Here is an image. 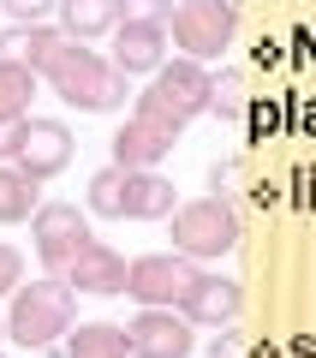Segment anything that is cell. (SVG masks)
<instances>
[{
    "mask_svg": "<svg viewBox=\"0 0 316 358\" xmlns=\"http://www.w3.org/2000/svg\"><path fill=\"white\" fill-rule=\"evenodd\" d=\"M36 78L60 96L66 108H78V114H120V108H126V96H131V78L120 72L108 54L84 48L78 36H66L60 48H54V60L42 66Z\"/></svg>",
    "mask_w": 316,
    "mask_h": 358,
    "instance_id": "6da1fadb",
    "label": "cell"
},
{
    "mask_svg": "<svg viewBox=\"0 0 316 358\" xmlns=\"http://www.w3.org/2000/svg\"><path fill=\"white\" fill-rule=\"evenodd\" d=\"M78 322V293L66 275H42V281L18 287L13 310H6V341H18L24 352H48L72 334Z\"/></svg>",
    "mask_w": 316,
    "mask_h": 358,
    "instance_id": "7a4b0ae2",
    "label": "cell"
},
{
    "mask_svg": "<svg viewBox=\"0 0 316 358\" xmlns=\"http://www.w3.org/2000/svg\"><path fill=\"white\" fill-rule=\"evenodd\" d=\"M131 114L167 120V126L185 131L191 120L215 114V78H209V66H203V60H185V54H179L173 66L150 72V90L138 96V108H131Z\"/></svg>",
    "mask_w": 316,
    "mask_h": 358,
    "instance_id": "3957f363",
    "label": "cell"
},
{
    "mask_svg": "<svg viewBox=\"0 0 316 358\" xmlns=\"http://www.w3.org/2000/svg\"><path fill=\"white\" fill-rule=\"evenodd\" d=\"M167 36L185 60H221L239 36V6L233 0H173V18H167Z\"/></svg>",
    "mask_w": 316,
    "mask_h": 358,
    "instance_id": "277c9868",
    "label": "cell"
},
{
    "mask_svg": "<svg viewBox=\"0 0 316 358\" xmlns=\"http://www.w3.org/2000/svg\"><path fill=\"white\" fill-rule=\"evenodd\" d=\"M167 221H173V251L197 257V263L227 257L233 245H239V215H233L221 197H191V203H179Z\"/></svg>",
    "mask_w": 316,
    "mask_h": 358,
    "instance_id": "5b68a950",
    "label": "cell"
},
{
    "mask_svg": "<svg viewBox=\"0 0 316 358\" xmlns=\"http://www.w3.org/2000/svg\"><path fill=\"white\" fill-rule=\"evenodd\" d=\"M203 263L185 251H150V257H131L126 268V293L138 299V305H161V310H179L185 305V293L197 287Z\"/></svg>",
    "mask_w": 316,
    "mask_h": 358,
    "instance_id": "8992f818",
    "label": "cell"
},
{
    "mask_svg": "<svg viewBox=\"0 0 316 358\" xmlns=\"http://www.w3.org/2000/svg\"><path fill=\"white\" fill-rule=\"evenodd\" d=\"M30 239H36L42 268H48V275H66V263L96 239V233H89V209H78V203H42L36 215H30Z\"/></svg>",
    "mask_w": 316,
    "mask_h": 358,
    "instance_id": "52a82bcc",
    "label": "cell"
},
{
    "mask_svg": "<svg viewBox=\"0 0 316 358\" xmlns=\"http://www.w3.org/2000/svg\"><path fill=\"white\" fill-rule=\"evenodd\" d=\"M191 329H197V322H191L185 310L143 305L138 317L126 322V346H131V358H191V352H197Z\"/></svg>",
    "mask_w": 316,
    "mask_h": 358,
    "instance_id": "ba28073f",
    "label": "cell"
},
{
    "mask_svg": "<svg viewBox=\"0 0 316 358\" xmlns=\"http://www.w3.org/2000/svg\"><path fill=\"white\" fill-rule=\"evenodd\" d=\"M72 150H78V138H72V126H66V120L30 114V120H24V143H18V167L42 185V179H54V173H66V167H72Z\"/></svg>",
    "mask_w": 316,
    "mask_h": 358,
    "instance_id": "9c48e42d",
    "label": "cell"
},
{
    "mask_svg": "<svg viewBox=\"0 0 316 358\" xmlns=\"http://www.w3.org/2000/svg\"><path fill=\"white\" fill-rule=\"evenodd\" d=\"M167 24H150V18H120L114 30V54L108 60L120 66L126 78H143V72H161L167 66Z\"/></svg>",
    "mask_w": 316,
    "mask_h": 358,
    "instance_id": "30bf717a",
    "label": "cell"
},
{
    "mask_svg": "<svg viewBox=\"0 0 316 358\" xmlns=\"http://www.w3.org/2000/svg\"><path fill=\"white\" fill-rule=\"evenodd\" d=\"M179 143V126L167 120H150V114H131L126 126L114 131V162L120 167H161Z\"/></svg>",
    "mask_w": 316,
    "mask_h": 358,
    "instance_id": "8fae6325",
    "label": "cell"
},
{
    "mask_svg": "<svg viewBox=\"0 0 316 358\" xmlns=\"http://www.w3.org/2000/svg\"><path fill=\"white\" fill-rule=\"evenodd\" d=\"M126 257L114 251V245H101V239H89L84 251L66 263V281H72V293H89V299H114V293H126Z\"/></svg>",
    "mask_w": 316,
    "mask_h": 358,
    "instance_id": "7c38bea8",
    "label": "cell"
},
{
    "mask_svg": "<svg viewBox=\"0 0 316 358\" xmlns=\"http://www.w3.org/2000/svg\"><path fill=\"white\" fill-rule=\"evenodd\" d=\"M179 310H185L191 322H203V329H233L239 310H245V287L233 281V275H209V268H203Z\"/></svg>",
    "mask_w": 316,
    "mask_h": 358,
    "instance_id": "4fadbf2b",
    "label": "cell"
},
{
    "mask_svg": "<svg viewBox=\"0 0 316 358\" xmlns=\"http://www.w3.org/2000/svg\"><path fill=\"white\" fill-rule=\"evenodd\" d=\"M179 209L173 179H161L155 167H126V197H120V221H167Z\"/></svg>",
    "mask_w": 316,
    "mask_h": 358,
    "instance_id": "5bb4252c",
    "label": "cell"
},
{
    "mask_svg": "<svg viewBox=\"0 0 316 358\" xmlns=\"http://www.w3.org/2000/svg\"><path fill=\"white\" fill-rule=\"evenodd\" d=\"M60 42H66V30H54V24H13V30H0V60L42 72Z\"/></svg>",
    "mask_w": 316,
    "mask_h": 358,
    "instance_id": "9a60e30c",
    "label": "cell"
},
{
    "mask_svg": "<svg viewBox=\"0 0 316 358\" xmlns=\"http://www.w3.org/2000/svg\"><path fill=\"white\" fill-rule=\"evenodd\" d=\"M120 18H126L120 0H60V30L78 42H96L108 30H120Z\"/></svg>",
    "mask_w": 316,
    "mask_h": 358,
    "instance_id": "2e32d148",
    "label": "cell"
},
{
    "mask_svg": "<svg viewBox=\"0 0 316 358\" xmlns=\"http://www.w3.org/2000/svg\"><path fill=\"white\" fill-rule=\"evenodd\" d=\"M66 358H131L126 322H72V334H66Z\"/></svg>",
    "mask_w": 316,
    "mask_h": 358,
    "instance_id": "e0dca14e",
    "label": "cell"
},
{
    "mask_svg": "<svg viewBox=\"0 0 316 358\" xmlns=\"http://www.w3.org/2000/svg\"><path fill=\"white\" fill-rule=\"evenodd\" d=\"M36 209H42L36 179H30L18 162H0V227H18V221H30Z\"/></svg>",
    "mask_w": 316,
    "mask_h": 358,
    "instance_id": "ac0fdd59",
    "label": "cell"
},
{
    "mask_svg": "<svg viewBox=\"0 0 316 358\" xmlns=\"http://www.w3.org/2000/svg\"><path fill=\"white\" fill-rule=\"evenodd\" d=\"M30 96H36V72L0 60V120H24L30 114Z\"/></svg>",
    "mask_w": 316,
    "mask_h": 358,
    "instance_id": "d6986e66",
    "label": "cell"
},
{
    "mask_svg": "<svg viewBox=\"0 0 316 358\" xmlns=\"http://www.w3.org/2000/svg\"><path fill=\"white\" fill-rule=\"evenodd\" d=\"M120 197H126V167L120 162H108L101 173H89V215H101V221H120Z\"/></svg>",
    "mask_w": 316,
    "mask_h": 358,
    "instance_id": "ffe728a7",
    "label": "cell"
},
{
    "mask_svg": "<svg viewBox=\"0 0 316 358\" xmlns=\"http://www.w3.org/2000/svg\"><path fill=\"white\" fill-rule=\"evenodd\" d=\"M18 287H24V257H18V245L0 239V299H13Z\"/></svg>",
    "mask_w": 316,
    "mask_h": 358,
    "instance_id": "44dd1931",
    "label": "cell"
},
{
    "mask_svg": "<svg viewBox=\"0 0 316 358\" xmlns=\"http://www.w3.org/2000/svg\"><path fill=\"white\" fill-rule=\"evenodd\" d=\"M0 13H13V24H42L48 13H60V0H0Z\"/></svg>",
    "mask_w": 316,
    "mask_h": 358,
    "instance_id": "7402d4cb",
    "label": "cell"
},
{
    "mask_svg": "<svg viewBox=\"0 0 316 358\" xmlns=\"http://www.w3.org/2000/svg\"><path fill=\"white\" fill-rule=\"evenodd\" d=\"M126 18H150V24H167L173 18V0H120Z\"/></svg>",
    "mask_w": 316,
    "mask_h": 358,
    "instance_id": "603a6c76",
    "label": "cell"
},
{
    "mask_svg": "<svg viewBox=\"0 0 316 358\" xmlns=\"http://www.w3.org/2000/svg\"><path fill=\"white\" fill-rule=\"evenodd\" d=\"M30 120V114H24ZM24 120H0V162H18V143H24Z\"/></svg>",
    "mask_w": 316,
    "mask_h": 358,
    "instance_id": "cb8c5ba5",
    "label": "cell"
},
{
    "mask_svg": "<svg viewBox=\"0 0 316 358\" xmlns=\"http://www.w3.org/2000/svg\"><path fill=\"white\" fill-rule=\"evenodd\" d=\"M209 358H239V334H215V346H209Z\"/></svg>",
    "mask_w": 316,
    "mask_h": 358,
    "instance_id": "d4e9b609",
    "label": "cell"
},
{
    "mask_svg": "<svg viewBox=\"0 0 316 358\" xmlns=\"http://www.w3.org/2000/svg\"><path fill=\"white\" fill-rule=\"evenodd\" d=\"M0 341H6V322H0Z\"/></svg>",
    "mask_w": 316,
    "mask_h": 358,
    "instance_id": "484cf974",
    "label": "cell"
}]
</instances>
